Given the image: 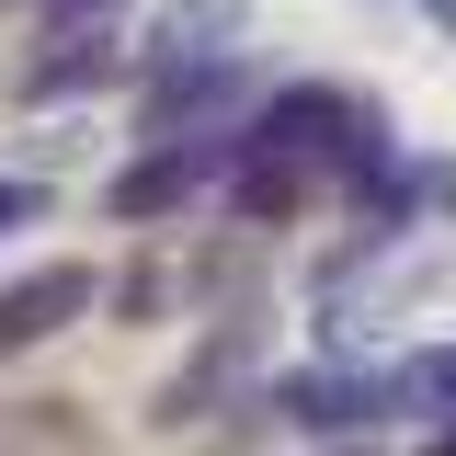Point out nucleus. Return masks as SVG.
Instances as JSON below:
<instances>
[{
    "mask_svg": "<svg viewBox=\"0 0 456 456\" xmlns=\"http://www.w3.org/2000/svg\"><path fill=\"white\" fill-rule=\"evenodd\" d=\"M354 137H365V126H354V103H342V92H320V80H308V92H274V103L251 114V149H274V160H365Z\"/></svg>",
    "mask_w": 456,
    "mask_h": 456,
    "instance_id": "nucleus-1",
    "label": "nucleus"
},
{
    "mask_svg": "<svg viewBox=\"0 0 456 456\" xmlns=\"http://www.w3.org/2000/svg\"><path fill=\"white\" fill-rule=\"evenodd\" d=\"M92 297H103V274H92V263H35L23 285H0V354H23V342L69 331Z\"/></svg>",
    "mask_w": 456,
    "mask_h": 456,
    "instance_id": "nucleus-2",
    "label": "nucleus"
},
{
    "mask_svg": "<svg viewBox=\"0 0 456 456\" xmlns=\"http://www.w3.org/2000/svg\"><path fill=\"white\" fill-rule=\"evenodd\" d=\"M240 149H251V137H217V149H183V137H171L160 160H137V171L103 194V206H114V217H171V206H183V194H194L217 160H240Z\"/></svg>",
    "mask_w": 456,
    "mask_h": 456,
    "instance_id": "nucleus-3",
    "label": "nucleus"
},
{
    "mask_svg": "<svg viewBox=\"0 0 456 456\" xmlns=\"http://www.w3.org/2000/svg\"><path fill=\"white\" fill-rule=\"evenodd\" d=\"M285 422H308V434H342V422H377V411H399V365L388 377H285L274 388Z\"/></svg>",
    "mask_w": 456,
    "mask_h": 456,
    "instance_id": "nucleus-4",
    "label": "nucleus"
},
{
    "mask_svg": "<svg viewBox=\"0 0 456 456\" xmlns=\"http://www.w3.org/2000/svg\"><path fill=\"white\" fill-rule=\"evenodd\" d=\"M103 69H114L103 23H92V35L69 23V35H57V57H35V69H23V92H35V103H57V92H80V80H103Z\"/></svg>",
    "mask_w": 456,
    "mask_h": 456,
    "instance_id": "nucleus-5",
    "label": "nucleus"
},
{
    "mask_svg": "<svg viewBox=\"0 0 456 456\" xmlns=\"http://www.w3.org/2000/svg\"><path fill=\"white\" fill-rule=\"evenodd\" d=\"M399 411H445L456 422V342H434V354L399 365Z\"/></svg>",
    "mask_w": 456,
    "mask_h": 456,
    "instance_id": "nucleus-6",
    "label": "nucleus"
},
{
    "mask_svg": "<svg viewBox=\"0 0 456 456\" xmlns=\"http://www.w3.org/2000/svg\"><path fill=\"white\" fill-rule=\"evenodd\" d=\"M35 217V183H0V228H23Z\"/></svg>",
    "mask_w": 456,
    "mask_h": 456,
    "instance_id": "nucleus-7",
    "label": "nucleus"
},
{
    "mask_svg": "<svg viewBox=\"0 0 456 456\" xmlns=\"http://www.w3.org/2000/svg\"><path fill=\"white\" fill-rule=\"evenodd\" d=\"M57 12H114V0H57Z\"/></svg>",
    "mask_w": 456,
    "mask_h": 456,
    "instance_id": "nucleus-8",
    "label": "nucleus"
}]
</instances>
